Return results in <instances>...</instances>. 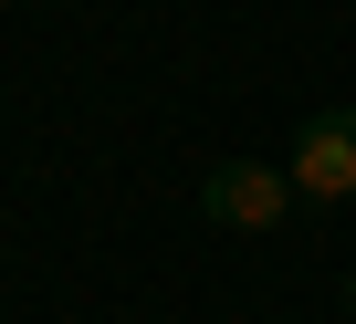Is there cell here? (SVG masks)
I'll return each instance as SVG.
<instances>
[{"label":"cell","mask_w":356,"mask_h":324,"mask_svg":"<svg viewBox=\"0 0 356 324\" xmlns=\"http://www.w3.org/2000/svg\"><path fill=\"white\" fill-rule=\"evenodd\" d=\"M200 210L220 230H283L293 210V168H262V157H220V168L200 178Z\"/></svg>","instance_id":"1"},{"label":"cell","mask_w":356,"mask_h":324,"mask_svg":"<svg viewBox=\"0 0 356 324\" xmlns=\"http://www.w3.org/2000/svg\"><path fill=\"white\" fill-rule=\"evenodd\" d=\"M293 189L304 199H356V105L304 115V136H293Z\"/></svg>","instance_id":"2"},{"label":"cell","mask_w":356,"mask_h":324,"mask_svg":"<svg viewBox=\"0 0 356 324\" xmlns=\"http://www.w3.org/2000/svg\"><path fill=\"white\" fill-rule=\"evenodd\" d=\"M346 303H356V282H346Z\"/></svg>","instance_id":"3"}]
</instances>
